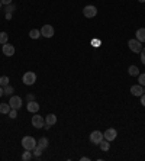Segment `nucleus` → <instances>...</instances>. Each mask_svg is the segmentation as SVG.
Returning <instances> with one entry per match:
<instances>
[{
    "label": "nucleus",
    "instance_id": "f257e3e1",
    "mask_svg": "<svg viewBox=\"0 0 145 161\" xmlns=\"http://www.w3.org/2000/svg\"><path fill=\"white\" fill-rule=\"evenodd\" d=\"M36 139L34 137H23L22 138V147L25 148V150H29V151H32L34 148L36 147Z\"/></svg>",
    "mask_w": 145,
    "mask_h": 161
},
{
    "label": "nucleus",
    "instance_id": "f03ea898",
    "mask_svg": "<svg viewBox=\"0 0 145 161\" xmlns=\"http://www.w3.org/2000/svg\"><path fill=\"white\" fill-rule=\"evenodd\" d=\"M22 81H23V84H26V86H32L36 81V74L34 73V71H26V73L23 74V77H22Z\"/></svg>",
    "mask_w": 145,
    "mask_h": 161
},
{
    "label": "nucleus",
    "instance_id": "7ed1b4c3",
    "mask_svg": "<svg viewBox=\"0 0 145 161\" xmlns=\"http://www.w3.org/2000/svg\"><path fill=\"white\" fill-rule=\"evenodd\" d=\"M128 47H129L130 51L135 52V54H139L142 51V42H139L138 39H129L128 41Z\"/></svg>",
    "mask_w": 145,
    "mask_h": 161
},
{
    "label": "nucleus",
    "instance_id": "20e7f679",
    "mask_svg": "<svg viewBox=\"0 0 145 161\" xmlns=\"http://www.w3.org/2000/svg\"><path fill=\"white\" fill-rule=\"evenodd\" d=\"M83 15H84V18L92 19V18H94V16L97 15V9H96V6H93V5L84 6V9H83Z\"/></svg>",
    "mask_w": 145,
    "mask_h": 161
},
{
    "label": "nucleus",
    "instance_id": "39448f33",
    "mask_svg": "<svg viewBox=\"0 0 145 161\" xmlns=\"http://www.w3.org/2000/svg\"><path fill=\"white\" fill-rule=\"evenodd\" d=\"M116 137H118V131H116L115 128H108L106 131L103 132V138L108 139L109 142H112V141H115Z\"/></svg>",
    "mask_w": 145,
    "mask_h": 161
},
{
    "label": "nucleus",
    "instance_id": "423d86ee",
    "mask_svg": "<svg viewBox=\"0 0 145 161\" xmlns=\"http://www.w3.org/2000/svg\"><path fill=\"white\" fill-rule=\"evenodd\" d=\"M9 105H10V108H12V109L19 110L22 108V99L19 97V96H10V99H9Z\"/></svg>",
    "mask_w": 145,
    "mask_h": 161
},
{
    "label": "nucleus",
    "instance_id": "0eeeda50",
    "mask_svg": "<svg viewBox=\"0 0 145 161\" xmlns=\"http://www.w3.org/2000/svg\"><path fill=\"white\" fill-rule=\"evenodd\" d=\"M102 139H103V132L100 131H93L90 134V142L92 144H96V145H99L102 142Z\"/></svg>",
    "mask_w": 145,
    "mask_h": 161
},
{
    "label": "nucleus",
    "instance_id": "6e6552de",
    "mask_svg": "<svg viewBox=\"0 0 145 161\" xmlns=\"http://www.w3.org/2000/svg\"><path fill=\"white\" fill-rule=\"evenodd\" d=\"M41 35L45 38H52L54 37V28L51 25H44L42 29H41Z\"/></svg>",
    "mask_w": 145,
    "mask_h": 161
},
{
    "label": "nucleus",
    "instance_id": "1a4fd4ad",
    "mask_svg": "<svg viewBox=\"0 0 145 161\" xmlns=\"http://www.w3.org/2000/svg\"><path fill=\"white\" fill-rule=\"evenodd\" d=\"M32 125H34V128H44L45 119L39 115H35V116H32Z\"/></svg>",
    "mask_w": 145,
    "mask_h": 161
},
{
    "label": "nucleus",
    "instance_id": "9d476101",
    "mask_svg": "<svg viewBox=\"0 0 145 161\" xmlns=\"http://www.w3.org/2000/svg\"><path fill=\"white\" fill-rule=\"evenodd\" d=\"M130 93L137 97H141L144 95V87L141 84H134V86H130Z\"/></svg>",
    "mask_w": 145,
    "mask_h": 161
},
{
    "label": "nucleus",
    "instance_id": "9b49d317",
    "mask_svg": "<svg viewBox=\"0 0 145 161\" xmlns=\"http://www.w3.org/2000/svg\"><path fill=\"white\" fill-rule=\"evenodd\" d=\"M2 51L6 57H12V55H14V47L10 44H5L2 45Z\"/></svg>",
    "mask_w": 145,
    "mask_h": 161
},
{
    "label": "nucleus",
    "instance_id": "f8f14e48",
    "mask_svg": "<svg viewBox=\"0 0 145 161\" xmlns=\"http://www.w3.org/2000/svg\"><path fill=\"white\" fill-rule=\"evenodd\" d=\"M26 109H28V112H31V113H38V110H39V105H38V102L32 100V102L28 103Z\"/></svg>",
    "mask_w": 145,
    "mask_h": 161
},
{
    "label": "nucleus",
    "instance_id": "ddd939ff",
    "mask_svg": "<svg viewBox=\"0 0 145 161\" xmlns=\"http://www.w3.org/2000/svg\"><path fill=\"white\" fill-rule=\"evenodd\" d=\"M135 39H138L139 42H145V28H141L135 32Z\"/></svg>",
    "mask_w": 145,
    "mask_h": 161
},
{
    "label": "nucleus",
    "instance_id": "4468645a",
    "mask_svg": "<svg viewBox=\"0 0 145 161\" xmlns=\"http://www.w3.org/2000/svg\"><path fill=\"white\" fill-rule=\"evenodd\" d=\"M38 147H41L42 150H47L48 147H50V141H48V138H45V137H42V138L38 139V144H36Z\"/></svg>",
    "mask_w": 145,
    "mask_h": 161
},
{
    "label": "nucleus",
    "instance_id": "2eb2a0df",
    "mask_svg": "<svg viewBox=\"0 0 145 161\" xmlns=\"http://www.w3.org/2000/svg\"><path fill=\"white\" fill-rule=\"evenodd\" d=\"M45 124H48V125H55L57 124V116L54 115V113H50V115H47L45 116Z\"/></svg>",
    "mask_w": 145,
    "mask_h": 161
},
{
    "label": "nucleus",
    "instance_id": "dca6fc26",
    "mask_svg": "<svg viewBox=\"0 0 145 161\" xmlns=\"http://www.w3.org/2000/svg\"><path fill=\"white\" fill-rule=\"evenodd\" d=\"M10 105L9 103H0V113H5V115H9L10 112Z\"/></svg>",
    "mask_w": 145,
    "mask_h": 161
},
{
    "label": "nucleus",
    "instance_id": "f3484780",
    "mask_svg": "<svg viewBox=\"0 0 145 161\" xmlns=\"http://www.w3.org/2000/svg\"><path fill=\"white\" fill-rule=\"evenodd\" d=\"M128 73H129V76H132V77H138V76H139V68H138L137 66H129Z\"/></svg>",
    "mask_w": 145,
    "mask_h": 161
},
{
    "label": "nucleus",
    "instance_id": "a211bd4d",
    "mask_svg": "<svg viewBox=\"0 0 145 161\" xmlns=\"http://www.w3.org/2000/svg\"><path fill=\"white\" fill-rule=\"evenodd\" d=\"M99 147H100L102 151H109V148H110V142H109L108 139H102V142L99 144Z\"/></svg>",
    "mask_w": 145,
    "mask_h": 161
},
{
    "label": "nucleus",
    "instance_id": "6ab92c4d",
    "mask_svg": "<svg viewBox=\"0 0 145 161\" xmlns=\"http://www.w3.org/2000/svg\"><path fill=\"white\" fill-rule=\"evenodd\" d=\"M29 37H31V39H38V38H41L42 35H41V31L32 29L31 32H29Z\"/></svg>",
    "mask_w": 145,
    "mask_h": 161
},
{
    "label": "nucleus",
    "instance_id": "aec40b11",
    "mask_svg": "<svg viewBox=\"0 0 145 161\" xmlns=\"http://www.w3.org/2000/svg\"><path fill=\"white\" fill-rule=\"evenodd\" d=\"M7 41H9V35H7L6 32H0V44L5 45V44H7Z\"/></svg>",
    "mask_w": 145,
    "mask_h": 161
},
{
    "label": "nucleus",
    "instance_id": "412c9836",
    "mask_svg": "<svg viewBox=\"0 0 145 161\" xmlns=\"http://www.w3.org/2000/svg\"><path fill=\"white\" fill-rule=\"evenodd\" d=\"M14 10H16V5H14V3H10V5L5 6V12H6V13H13Z\"/></svg>",
    "mask_w": 145,
    "mask_h": 161
},
{
    "label": "nucleus",
    "instance_id": "4be33fe9",
    "mask_svg": "<svg viewBox=\"0 0 145 161\" xmlns=\"http://www.w3.org/2000/svg\"><path fill=\"white\" fill-rule=\"evenodd\" d=\"M0 86H2V87L9 86V77H7V76H2V77H0Z\"/></svg>",
    "mask_w": 145,
    "mask_h": 161
},
{
    "label": "nucleus",
    "instance_id": "5701e85b",
    "mask_svg": "<svg viewBox=\"0 0 145 161\" xmlns=\"http://www.w3.org/2000/svg\"><path fill=\"white\" fill-rule=\"evenodd\" d=\"M32 151H34V157H36V158H38V157H41V155H42V148H41V147H38L36 145L35 148H34V150H32Z\"/></svg>",
    "mask_w": 145,
    "mask_h": 161
},
{
    "label": "nucleus",
    "instance_id": "b1692460",
    "mask_svg": "<svg viewBox=\"0 0 145 161\" xmlns=\"http://www.w3.org/2000/svg\"><path fill=\"white\" fill-rule=\"evenodd\" d=\"M32 158V154H31V151L29 150H25V153L22 154V160L23 161H29Z\"/></svg>",
    "mask_w": 145,
    "mask_h": 161
},
{
    "label": "nucleus",
    "instance_id": "393cba45",
    "mask_svg": "<svg viewBox=\"0 0 145 161\" xmlns=\"http://www.w3.org/2000/svg\"><path fill=\"white\" fill-rule=\"evenodd\" d=\"M138 84H141L142 87H145V73L138 76Z\"/></svg>",
    "mask_w": 145,
    "mask_h": 161
},
{
    "label": "nucleus",
    "instance_id": "a878e982",
    "mask_svg": "<svg viewBox=\"0 0 145 161\" xmlns=\"http://www.w3.org/2000/svg\"><path fill=\"white\" fill-rule=\"evenodd\" d=\"M3 90H5V95L6 96L13 95V87H12V86H6V87H3Z\"/></svg>",
    "mask_w": 145,
    "mask_h": 161
},
{
    "label": "nucleus",
    "instance_id": "bb28decb",
    "mask_svg": "<svg viewBox=\"0 0 145 161\" xmlns=\"http://www.w3.org/2000/svg\"><path fill=\"white\" fill-rule=\"evenodd\" d=\"M9 116L12 118V119H14V118L18 116V110H16V109H10V112H9Z\"/></svg>",
    "mask_w": 145,
    "mask_h": 161
},
{
    "label": "nucleus",
    "instance_id": "cd10ccee",
    "mask_svg": "<svg viewBox=\"0 0 145 161\" xmlns=\"http://www.w3.org/2000/svg\"><path fill=\"white\" fill-rule=\"evenodd\" d=\"M139 54H141V58H139V60H141V63H142V64L145 66V47L142 48V51L139 52Z\"/></svg>",
    "mask_w": 145,
    "mask_h": 161
},
{
    "label": "nucleus",
    "instance_id": "c85d7f7f",
    "mask_svg": "<svg viewBox=\"0 0 145 161\" xmlns=\"http://www.w3.org/2000/svg\"><path fill=\"white\" fill-rule=\"evenodd\" d=\"M2 3H3V6H7V5H10L12 3V0H0Z\"/></svg>",
    "mask_w": 145,
    "mask_h": 161
},
{
    "label": "nucleus",
    "instance_id": "c756f323",
    "mask_svg": "<svg viewBox=\"0 0 145 161\" xmlns=\"http://www.w3.org/2000/svg\"><path fill=\"white\" fill-rule=\"evenodd\" d=\"M141 105H142V106L145 108V93H144L142 96H141Z\"/></svg>",
    "mask_w": 145,
    "mask_h": 161
},
{
    "label": "nucleus",
    "instance_id": "7c9ffc66",
    "mask_svg": "<svg viewBox=\"0 0 145 161\" xmlns=\"http://www.w3.org/2000/svg\"><path fill=\"white\" fill-rule=\"evenodd\" d=\"M26 99H28L29 102H32V100L35 99V96H34V95H28V97H26Z\"/></svg>",
    "mask_w": 145,
    "mask_h": 161
},
{
    "label": "nucleus",
    "instance_id": "2f4dec72",
    "mask_svg": "<svg viewBox=\"0 0 145 161\" xmlns=\"http://www.w3.org/2000/svg\"><path fill=\"white\" fill-rule=\"evenodd\" d=\"M6 19L7 21H10V19H12V13H6Z\"/></svg>",
    "mask_w": 145,
    "mask_h": 161
},
{
    "label": "nucleus",
    "instance_id": "473e14b6",
    "mask_svg": "<svg viewBox=\"0 0 145 161\" xmlns=\"http://www.w3.org/2000/svg\"><path fill=\"white\" fill-rule=\"evenodd\" d=\"M5 95V90H3V87H2V86H0V97H2V96Z\"/></svg>",
    "mask_w": 145,
    "mask_h": 161
},
{
    "label": "nucleus",
    "instance_id": "72a5a7b5",
    "mask_svg": "<svg viewBox=\"0 0 145 161\" xmlns=\"http://www.w3.org/2000/svg\"><path fill=\"white\" fill-rule=\"evenodd\" d=\"M89 160H90L89 157H83V158H81V161H89Z\"/></svg>",
    "mask_w": 145,
    "mask_h": 161
},
{
    "label": "nucleus",
    "instance_id": "f704fd0d",
    "mask_svg": "<svg viewBox=\"0 0 145 161\" xmlns=\"http://www.w3.org/2000/svg\"><path fill=\"white\" fill-rule=\"evenodd\" d=\"M138 2H139V3H145V0H138Z\"/></svg>",
    "mask_w": 145,
    "mask_h": 161
},
{
    "label": "nucleus",
    "instance_id": "c9c22d12",
    "mask_svg": "<svg viewBox=\"0 0 145 161\" xmlns=\"http://www.w3.org/2000/svg\"><path fill=\"white\" fill-rule=\"evenodd\" d=\"M2 6H3V3H2V2H0V8H2Z\"/></svg>",
    "mask_w": 145,
    "mask_h": 161
},
{
    "label": "nucleus",
    "instance_id": "e433bc0d",
    "mask_svg": "<svg viewBox=\"0 0 145 161\" xmlns=\"http://www.w3.org/2000/svg\"><path fill=\"white\" fill-rule=\"evenodd\" d=\"M144 93H145V87H144Z\"/></svg>",
    "mask_w": 145,
    "mask_h": 161
}]
</instances>
